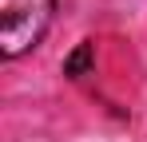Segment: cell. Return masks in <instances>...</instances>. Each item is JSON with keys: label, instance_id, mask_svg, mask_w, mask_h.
Wrapping results in <instances>:
<instances>
[{"label": "cell", "instance_id": "7a4b0ae2", "mask_svg": "<svg viewBox=\"0 0 147 142\" xmlns=\"http://www.w3.org/2000/svg\"><path fill=\"white\" fill-rule=\"evenodd\" d=\"M92 63H96V47H92V40H84V44H76V51L64 59V75H68V79H80V75L92 71Z\"/></svg>", "mask_w": 147, "mask_h": 142}, {"label": "cell", "instance_id": "6da1fadb", "mask_svg": "<svg viewBox=\"0 0 147 142\" xmlns=\"http://www.w3.org/2000/svg\"><path fill=\"white\" fill-rule=\"evenodd\" d=\"M56 0H0V55L16 59L44 40Z\"/></svg>", "mask_w": 147, "mask_h": 142}]
</instances>
